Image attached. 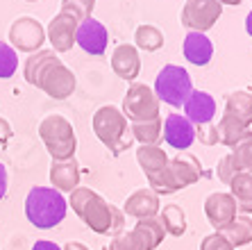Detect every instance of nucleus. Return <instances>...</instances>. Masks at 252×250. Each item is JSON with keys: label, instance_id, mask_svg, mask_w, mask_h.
<instances>
[{"label": "nucleus", "instance_id": "ea45409f", "mask_svg": "<svg viewBox=\"0 0 252 250\" xmlns=\"http://www.w3.org/2000/svg\"><path fill=\"white\" fill-rule=\"evenodd\" d=\"M246 30H248V35L252 36V12H248V16H246Z\"/></svg>", "mask_w": 252, "mask_h": 250}, {"label": "nucleus", "instance_id": "7ed1b4c3", "mask_svg": "<svg viewBox=\"0 0 252 250\" xmlns=\"http://www.w3.org/2000/svg\"><path fill=\"white\" fill-rule=\"evenodd\" d=\"M252 123V93L250 91H232L225 98V114L218 125V143L234 145L248 132Z\"/></svg>", "mask_w": 252, "mask_h": 250}, {"label": "nucleus", "instance_id": "a878e982", "mask_svg": "<svg viewBox=\"0 0 252 250\" xmlns=\"http://www.w3.org/2000/svg\"><path fill=\"white\" fill-rule=\"evenodd\" d=\"M223 234L234 248H243L252 241V221L246 216H236L234 221L223 230Z\"/></svg>", "mask_w": 252, "mask_h": 250}, {"label": "nucleus", "instance_id": "5701e85b", "mask_svg": "<svg viewBox=\"0 0 252 250\" xmlns=\"http://www.w3.org/2000/svg\"><path fill=\"white\" fill-rule=\"evenodd\" d=\"M229 189H232V198L236 200V210L241 214H252V175L239 173L229 182Z\"/></svg>", "mask_w": 252, "mask_h": 250}, {"label": "nucleus", "instance_id": "b1692460", "mask_svg": "<svg viewBox=\"0 0 252 250\" xmlns=\"http://www.w3.org/2000/svg\"><path fill=\"white\" fill-rule=\"evenodd\" d=\"M57 53L55 50H39V53H32L28 59H25V66H23V77L28 80V84L32 87H39V77H41L43 69H46L50 62H55Z\"/></svg>", "mask_w": 252, "mask_h": 250}, {"label": "nucleus", "instance_id": "f8f14e48", "mask_svg": "<svg viewBox=\"0 0 252 250\" xmlns=\"http://www.w3.org/2000/svg\"><path fill=\"white\" fill-rule=\"evenodd\" d=\"M75 43L82 48L84 53L89 55H102L107 50V43H109V32L98 18L89 16L84 21H80L75 32Z\"/></svg>", "mask_w": 252, "mask_h": 250}, {"label": "nucleus", "instance_id": "2f4dec72", "mask_svg": "<svg viewBox=\"0 0 252 250\" xmlns=\"http://www.w3.org/2000/svg\"><path fill=\"white\" fill-rule=\"evenodd\" d=\"M239 173H241V169H239V164H236V159H234V155H232V152H229V155H225V157L218 162V166H216L218 180L225 182V184H229V182L234 180Z\"/></svg>", "mask_w": 252, "mask_h": 250}, {"label": "nucleus", "instance_id": "a211bd4d", "mask_svg": "<svg viewBox=\"0 0 252 250\" xmlns=\"http://www.w3.org/2000/svg\"><path fill=\"white\" fill-rule=\"evenodd\" d=\"M80 164L77 159H64V162H53L50 164V182H53V189L57 191H75L80 186Z\"/></svg>", "mask_w": 252, "mask_h": 250}, {"label": "nucleus", "instance_id": "423d86ee", "mask_svg": "<svg viewBox=\"0 0 252 250\" xmlns=\"http://www.w3.org/2000/svg\"><path fill=\"white\" fill-rule=\"evenodd\" d=\"M153 91L157 96V100H164L166 105L184 107L187 98L193 91V82H191V75H189V71L184 66L166 64L157 73Z\"/></svg>", "mask_w": 252, "mask_h": 250}, {"label": "nucleus", "instance_id": "f257e3e1", "mask_svg": "<svg viewBox=\"0 0 252 250\" xmlns=\"http://www.w3.org/2000/svg\"><path fill=\"white\" fill-rule=\"evenodd\" d=\"M68 205L73 207L84 225L91 227L95 234H109L114 237L123 232L125 227V214L112 203H107L105 198L95 193L91 186H77L75 191H70Z\"/></svg>", "mask_w": 252, "mask_h": 250}, {"label": "nucleus", "instance_id": "20e7f679", "mask_svg": "<svg viewBox=\"0 0 252 250\" xmlns=\"http://www.w3.org/2000/svg\"><path fill=\"white\" fill-rule=\"evenodd\" d=\"M94 132L102 143L109 148V152L118 155V152L127 150L129 145L134 143V134H132V128H129L127 118L123 116V111L114 105H105L100 107L94 114Z\"/></svg>", "mask_w": 252, "mask_h": 250}, {"label": "nucleus", "instance_id": "f3484780", "mask_svg": "<svg viewBox=\"0 0 252 250\" xmlns=\"http://www.w3.org/2000/svg\"><path fill=\"white\" fill-rule=\"evenodd\" d=\"M112 69L118 77L123 80H136L141 71V59H139V50L132 43H121L114 48L112 53Z\"/></svg>", "mask_w": 252, "mask_h": 250}, {"label": "nucleus", "instance_id": "dca6fc26", "mask_svg": "<svg viewBox=\"0 0 252 250\" xmlns=\"http://www.w3.org/2000/svg\"><path fill=\"white\" fill-rule=\"evenodd\" d=\"M123 214L134 216L136 221L143 218H155L159 214V196L153 189H139L125 200Z\"/></svg>", "mask_w": 252, "mask_h": 250}, {"label": "nucleus", "instance_id": "0eeeda50", "mask_svg": "<svg viewBox=\"0 0 252 250\" xmlns=\"http://www.w3.org/2000/svg\"><path fill=\"white\" fill-rule=\"evenodd\" d=\"M123 116L129 123H143V121H155L159 116V100L155 91L148 84L141 82H132L123 98Z\"/></svg>", "mask_w": 252, "mask_h": 250}, {"label": "nucleus", "instance_id": "72a5a7b5", "mask_svg": "<svg viewBox=\"0 0 252 250\" xmlns=\"http://www.w3.org/2000/svg\"><path fill=\"white\" fill-rule=\"evenodd\" d=\"M195 139H200L207 145L218 143V125L214 121L205 123V125H198V128H195Z\"/></svg>", "mask_w": 252, "mask_h": 250}, {"label": "nucleus", "instance_id": "e433bc0d", "mask_svg": "<svg viewBox=\"0 0 252 250\" xmlns=\"http://www.w3.org/2000/svg\"><path fill=\"white\" fill-rule=\"evenodd\" d=\"M7 186H9V175H7L5 164L0 162V200L7 196Z\"/></svg>", "mask_w": 252, "mask_h": 250}, {"label": "nucleus", "instance_id": "c85d7f7f", "mask_svg": "<svg viewBox=\"0 0 252 250\" xmlns=\"http://www.w3.org/2000/svg\"><path fill=\"white\" fill-rule=\"evenodd\" d=\"M232 155H234L236 164H239L241 173L252 175V132L248 130L234 145H232Z\"/></svg>", "mask_w": 252, "mask_h": 250}, {"label": "nucleus", "instance_id": "4be33fe9", "mask_svg": "<svg viewBox=\"0 0 252 250\" xmlns=\"http://www.w3.org/2000/svg\"><path fill=\"white\" fill-rule=\"evenodd\" d=\"M136 162H139L141 171L146 173V178H153L168 166L170 159L159 145H141L136 150Z\"/></svg>", "mask_w": 252, "mask_h": 250}, {"label": "nucleus", "instance_id": "1a4fd4ad", "mask_svg": "<svg viewBox=\"0 0 252 250\" xmlns=\"http://www.w3.org/2000/svg\"><path fill=\"white\" fill-rule=\"evenodd\" d=\"M36 89L46 91L55 100H66L70 93L75 91V75L62 59H55L43 69Z\"/></svg>", "mask_w": 252, "mask_h": 250}, {"label": "nucleus", "instance_id": "c9c22d12", "mask_svg": "<svg viewBox=\"0 0 252 250\" xmlns=\"http://www.w3.org/2000/svg\"><path fill=\"white\" fill-rule=\"evenodd\" d=\"M9 139H12V125L7 118L0 116V145H5Z\"/></svg>", "mask_w": 252, "mask_h": 250}, {"label": "nucleus", "instance_id": "58836bf2", "mask_svg": "<svg viewBox=\"0 0 252 250\" xmlns=\"http://www.w3.org/2000/svg\"><path fill=\"white\" fill-rule=\"evenodd\" d=\"M64 250H89L84 244H80V241H68V244L64 246Z\"/></svg>", "mask_w": 252, "mask_h": 250}, {"label": "nucleus", "instance_id": "393cba45", "mask_svg": "<svg viewBox=\"0 0 252 250\" xmlns=\"http://www.w3.org/2000/svg\"><path fill=\"white\" fill-rule=\"evenodd\" d=\"M159 221L164 225V232H168L170 237H182L187 232V216L180 205H166L159 214Z\"/></svg>", "mask_w": 252, "mask_h": 250}, {"label": "nucleus", "instance_id": "f704fd0d", "mask_svg": "<svg viewBox=\"0 0 252 250\" xmlns=\"http://www.w3.org/2000/svg\"><path fill=\"white\" fill-rule=\"evenodd\" d=\"M109 250H139L134 244V239L129 232H121L112 239V244H109Z\"/></svg>", "mask_w": 252, "mask_h": 250}, {"label": "nucleus", "instance_id": "a19ab883", "mask_svg": "<svg viewBox=\"0 0 252 250\" xmlns=\"http://www.w3.org/2000/svg\"><path fill=\"white\" fill-rule=\"evenodd\" d=\"M218 2H220V5H239L241 0H218Z\"/></svg>", "mask_w": 252, "mask_h": 250}, {"label": "nucleus", "instance_id": "6ab92c4d", "mask_svg": "<svg viewBox=\"0 0 252 250\" xmlns=\"http://www.w3.org/2000/svg\"><path fill=\"white\" fill-rule=\"evenodd\" d=\"M168 169L180 189H184V186H189V184H195V182L200 180V175H202L200 162L193 155H189V152H177L175 157L168 162Z\"/></svg>", "mask_w": 252, "mask_h": 250}, {"label": "nucleus", "instance_id": "f03ea898", "mask_svg": "<svg viewBox=\"0 0 252 250\" xmlns=\"http://www.w3.org/2000/svg\"><path fill=\"white\" fill-rule=\"evenodd\" d=\"M68 200L53 186H32L25 198V216L39 230H50L66 218Z\"/></svg>", "mask_w": 252, "mask_h": 250}, {"label": "nucleus", "instance_id": "cd10ccee", "mask_svg": "<svg viewBox=\"0 0 252 250\" xmlns=\"http://www.w3.org/2000/svg\"><path fill=\"white\" fill-rule=\"evenodd\" d=\"M161 118H155V121H143V123H132V134H134V141H139L141 145H157V141L161 139Z\"/></svg>", "mask_w": 252, "mask_h": 250}, {"label": "nucleus", "instance_id": "2eb2a0df", "mask_svg": "<svg viewBox=\"0 0 252 250\" xmlns=\"http://www.w3.org/2000/svg\"><path fill=\"white\" fill-rule=\"evenodd\" d=\"M184 116L193 123L195 128L198 125H205V123H211L214 116H216V100L214 96L207 91H191V96L184 103Z\"/></svg>", "mask_w": 252, "mask_h": 250}, {"label": "nucleus", "instance_id": "aec40b11", "mask_svg": "<svg viewBox=\"0 0 252 250\" xmlns=\"http://www.w3.org/2000/svg\"><path fill=\"white\" fill-rule=\"evenodd\" d=\"M132 239L139 250H155L161 241H164V225L157 216L155 218H143V221H136L134 230H129Z\"/></svg>", "mask_w": 252, "mask_h": 250}, {"label": "nucleus", "instance_id": "412c9836", "mask_svg": "<svg viewBox=\"0 0 252 250\" xmlns=\"http://www.w3.org/2000/svg\"><path fill=\"white\" fill-rule=\"evenodd\" d=\"M182 50L184 57L195 66H207L211 62V55H214V46L205 32H189L184 36Z\"/></svg>", "mask_w": 252, "mask_h": 250}, {"label": "nucleus", "instance_id": "79ce46f5", "mask_svg": "<svg viewBox=\"0 0 252 250\" xmlns=\"http://www.w3.org/2000/svg\"><path fill=\"white\" fill-rule=\"evenodd\" d=\"M25 2H36V0H25Z\"/></svg>", "mask_w": 252, "mask_h": 250}, {"label": "nucleus", "instance_id": "bb28decb", "mask_svg": "<svg viewBox=\"0 0 252 250\" xmlns=\"http://www.w3.org/2000/svg\"><path fill=\"white\" fill-rule=\"evenodd\" d=\"M134 43L146 53H155V50L164 46V35H161V30L157 25H139L134 32Z\"/></svg>", "mask_w": 252, "mask_h": 250}, {"label": "nucleus", "instance_id": "9d476101", "mask_svg": "<svg viewBox=\"0 0 252 250\" xmlns=\"http://www.w3.org/2000/svg\"><path fill=\"white\" fill-rule=\"evenodd\" d=\"M223 14V5L218 0H187L182 7V25L191 32H207Z\"/></svg>", "mask_w": 252, "mask_h": 250}, {"label": "nucleus", "instance_id": "6e6552de", "mask_svg": "<svg viewBox=\"0 0 252 250\" xmlns=\"http://www.w3.org/2000/svg\"><path fill=\"white\" fill-rule=\"evenodd\" d=\"M46 43V28L32 16H18L9 28V46L21 53H39Z\"/></svg>", "mask_w": 252, "mask_h": 250}, {"label": "nucleus", "instance_id": "c756f323", "mask_svg": "<svg viewBox=\"0 0 252 250\" xmlns=\"http://www.w3.org/2000/svg\"><path fill=\"white\" fill-rule=\"evenodd\" d=\"M18 69V55L9 43L0 41V80L12 77Z\"/></svg>", "mask_w": 252, "mask_h": 250}, {"label": "nucleus", "instance_id": "473e14b6", "mask_svg": "<svg viewBox=\"0 0 252 250\" xmlns=\"http://www.w3.org/2000/svg\"><path fill=\"white\" fill-rule=\"evenodd\" d=\"M200 250H234V246L225 239L223 232H214V234H209V237L202 239Z\"/></svg>", "mask_w": 252, "mask_h": 250}, {"label": "nucleus", "instance_id": "4468645a", "mask_svg": "<svg viewBox=\"0 0 252 250\" xmlns=\"http://www.w3.org/2000/svg\"><path fill=\"white\" fill-rule=\"evenodd\" d=\"M161 137L175 150H187L195 141V125L182 114H168L164 121V134Z\"/></svg>", "mask_w": 252, "mask_h": 250}, {"label": "nucleus", "instance_id": "ddd939ff", "mask_svg": "<svg viewBox=\"0 0 252 250\" xmlns=\"http://www.w3.org/2000/svg\"><path fill=\"white\" fill-rule=\"evenodd\" d=\"M236 200L232 198V193H211L205 200V214L209 218V223L216 227V232H223L225 227L236 218Z\"/></svg>", "mask_w": 252, "mask_h": 250}, {"label": "nucleus", "instance_id": "9b49d317", "mask_svg": "<svg viewBox=\"0 0 252 250\" xmlns=\"http://www.w3.org/2000/svg\"><path fill=\"white\" fill-rule=\"evenodd\" d=\"M77 25H80V21L73 14L62 12V9H59V14H55L50 18V23L46 28V39L50 41L55 53H66V50L75 46Z\"/></svg>", "mask_w": 252, "mask_h": 250}, {"label": "nucleus", "instance_id": "39448f33", "mask_svg": "<svg viewBox=\"0 0 252 250\" xmlns=\"http://www.w3.org/2000/svg\"><path fill=\"white\" fill-rule=\"evenodd\" d=\"M39 137L46 143L53 162H64V159L75 157L77 134L68 123V118H64L62 114H48L39 123Z\"/></svg>", "mask_w": 252, "mask_h": 250}, {"label": "nucleus", "instance_id": "7c9ffc66", "mask_svg": "<svg viewBox=\"0 0 252 250\" xmlns=\"http://www.w3.org/2000/svg\"><path fill=\"white\" fill-rule=\"evenodd\" d=\"M95 7V0H62V12H68L77 18V21H84V18L91 16Z\"/></svg>", "mask_w": 252, "mask_h": 250}, {"label": "nucleus", "instance_id": "4c0bfd02", "mask_svg": "<svg viewBox=\"0 0 252 250\" xmlns=\"http://www.w3.org/2000/svg\"><path fill=\"white\" fill-rule=\"evenodd\" d=\"M32 250H64L59 248L55 241H48V239H41V241H36L34 246H32Z\"/></svg>", "mask_w": 252, "mask_h": 250}]
</instances>
